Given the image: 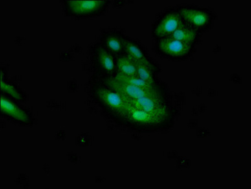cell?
Wrapping results in <instances>:
<instances>
[{"label":"cell","mask_w":251,"mask_h":189,"mask_svg":"<svg viewBox=\"0 0 251 189\" xmlns=\"http://www.w3.org/2000/svg\"><path fill=\"white\" fill-rule=\"evenodd\" d=\"M117 124L132 131L147 133H166L175 126L178 117L158 115L134 108L129 105L121 113L111 115Z\"/></svg>","instance_id":"6da1fadb"},{"label":"cell","mask_w":251,"mask_h":189,"mask_svg":"<svg viewBox=\"0 0 251 189\" xmlns=\"http://www.w3.org/2000/svg\"><path fill=\"white\" fill-rule=\"evenodd\" d=\"M179 9L182 21L198 32L203 35L212 29L218 14L213 8L196 5V4H179Z\"/></svg>","instance_id":"7a4b0ae2"},{"label":"cell","mask_w":251,"mask_h":189,"mask_svg":"<svg viewBox=\"0 0 251 189\" xmlns=\"http://www.w3.org/2000/svg\"><path fill=\"white\" fill-rule=\"evenodd\" d=\"M154 52L160 58L172 61H184L192 58L197 52V46L167 37L154 41Z\"/></svg>","instance_id":"3957f363"},{"label":"cell","mask_w":251,"mask_h":189,"mask_svg":"<svg viewBox=\"0 0 251 189\" xmlns=\"http://www.w3.org/2000/svg\"><path fill=\"white\" fill-rule=\"evenodd\" d=\"M182 23L179 5L168 6L160 11L151 24V35L154 41L171 37Z\"/></svg>","instance_id":"277c9868"},{"label":"cell","mask_w":251,"mask_h":189,"mask_svg":"<svg viewBox=\"0 0 251 189\" xmlns=\"http://www.w3.org/2000/svg\"><path fill=\"white\" fill-rule=\"evenodd\" d=\"M103 84L109 87L110 89L115 90L125 97L132 98V99L144 97H159V96H169L173 94L170 87L164 81L161 84L149 88V89L125 84V83L118 82L112 78L103 79Z\"/></svg>","instance_id":"5b68a950"},{"label":"cell","mask_w":251,"mask_h":189,"mask_svg":"<svg viewBox=\"0 0 251 189\" xmlns=\"http://www.w3.org/2000/svg\"><path fill=\"white\" fill-rule=\"evenodd\" d=\"M94 98L109 115H114L129 106L124 96L106 85L99 86L92 92Z\"/></svg>","instance_id":"8992f818"},{"label":"cell","mask_w":251,"mask_h":189,"mask_svg":"<svg viewBox=\"0 0 251 189\" xmlns=\"http://www.w3.org/2000/svg\"><path fill=\"white\" fill-rule=\"evenodd\" d=\"M111 3L110 1L93 0V1H81V0H70L65 1V13L70 16L77 18H86L99 16L107 10Z\"/></svg>","instance_id":"52a82bcc"},{"label":"cell","mask_w":251,"mask_h":189,"mask_svg":"<svg viewBox=\"0 0 251 189\" xmlns=\"http://www.w3.org/2000/svg\"><path fill=\"white\" fill-rule=\"evenodd\" d=\"M96 67L105 78H112L117 74V58L101 44H97L93 49Z\"/></svg>","instance_id":"ba28073f"},{"label":"cell","mask_w":251,"mask_h":189,"mask_svg":"<svg viewBox=\"0 0 251 189\" xmlns=\"http://www.w3.org/2000/svg\"><path fill=\"white\" fill-rule=\"evenodd\" d=\"M126 37L121 28H111L103 30L100 35V44L116 58L125 55L124 42Z\"/></svg>","instance_id":"9c48e42d"},{"label":"cell","mask_w":251,"mask_h":189,"mask_svg":"<svg viewBox=\"0 0 251 189\" xmlns=\"http://www.w3.org/2000/svg\"><path fill=\"white\" fill-rule=\"evenodd\" d=\"M135 63L138 78L150 83H157L161 80L158 78V74L162 72L161 66L152 57Z\"/></svg>","instance_id":"30bf717a"},{"label":"cell","mask_w":251,"mask_h":189,"mask_svg":"<svg viewBox=\"0 0 251 189\" xmlns=\"http://www.w3.org/2000/svg\"><path fill=\"white\" fill-rule=\"evenodd\" d=\"M0 104L1 114L10 119L24 124L31 121L32 118L29 114L6 96H1Z\"/></svg>","instance_id":"8fae6325"},{"label":"cell","mask_w":251,"mask_h":189,"mask_svg":"<svg viewBox=\"0 0 251 189\" xmlns=\"http://www.w3.org/2000/svg\"><path fill=\"white\" fill-rule=\"evenodd\" d=\"M125 53L135 61H142L151 58L147 47L136 39L126 36L124 42Z\"/></svg>","instance_id":"7c38bea8"},{"label":"cell","mask_w":251,"mask_h":189,"mask_svg":"<svg viewBox=\"0 0 251 189\" xmlns=\"http://www.w3.org/2000/svg\"><path fill=\"white\" fill-rule=\"evenodd\" d=\"M202 36V34L182 21L175 32L169 37L182 43L197 46L201 43Z\"/></svg>","instance_id":"4fadbf2b"},{"label":"cell","mask_w":251,"mask_h":189,"mask_svg":"<svg viewBox=\"0 0 251 189\" xmlns=\"http://www.w3.org/2000/svg\"><path fill=\"white\" fill-rule=\"evenodd\" d=\"M116 68L117 73L127 76H137L135 61L127 55L117 58Z\"/></svg>","instance_id":"5bb4252c"},{"label":"cell","mask_w":251,"mask_h":189,"mask_svg":"<svg viewBox=\"0 0 251 189\" xmlns=\"http://www.w3.org/2000/svg\"><path fill=\"white\" fill-rule=\"evenodd\" d=\"M112 79L118 81V82L135 86V87L144 88V89H149V88L155 87V86L161 84L162 83L164 82V81L161 80L157 83H150L142 80V79L138 78L137 76H127L122 75V74L119 73H117Z\"/></svg>","instance_id":"9a60e30c"},{"label":"cell","mask_w":251,"mask_h":189,"mask_svg":"<svg viewBox=\"0 0 251 189\" xmlns=\"http://www.w3.org/2000/svg\"><path fill=\"white\" fill-rule=\"evenodd\" d=\"M1 89L5 93L10 94L12 97L18 100H24V95L22 93L21 90L17 89L15 86L10 84V83L4 82L3 80L1 81Z\"/></svg>","instance_id":"2e32d148"}]
</instances>
